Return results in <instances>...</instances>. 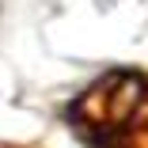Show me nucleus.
I'll return each instance as SVG.
<instances>
[{"instance_id": "obj_1", "label": "nucleus", "mask_w": 148, "mask_h": 148, "mask_svg": "<svg viewBox=\"0 0 148 148\" xmlns=\"http://www.w3.org/2000/svg\"><path fill=\"white\" fill-rule=\"evenodd\" d=\"M61 118L84 148H148V69H106L69 99Z\"/></svg>"}, {"instance_id": "obj_2", "label": "nucleus", "mask_w": 148, "mask_h": 148, "mask_svg": "<svg viewBox=\"0 0 148 148\" xmlns=\"http://www.w3.org/2000/svg\"><path fill=\"white\" fill-rule=\"evenodd\" d=\"M0 148H42V144H0Z\"/></svg>"}]
</instances>
